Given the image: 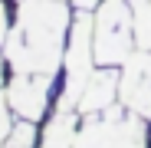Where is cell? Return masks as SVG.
I'll return each mask as SVG.
<instances>
[{
    "instance_id": "8fae6325",
    "label": "cell",
    "mask_w": 151,
    "mask_h": 148,
    "mask_svg": "<svg viewBox=\"0 0 151 148\" xmlns=\"http://www.w3.org/2000/svg\"><path fill=\"white\" fill-rule=\"evenodd\" d=\"M10 102H7V95H0V148H4V142L10 138V132H13V122H10Z\"/></svg>"
},
{
    "instance_id": "7c38bea8",
    "label": "cell",
    "mask_w": 151,
    "mask_h": 148,
    "mask_svg": "<svg viewBox=\"0 0 151 148\" xmlns=\"http://www.w3.org/2000/svg\"><path fill=\"white\" fill-rule=\"evenodd\" d=\"M10 30H13V20H10V0H0V46L7 43Z\"/></svg>"
},
{
    "instance_id": "9c48e42d",
    "label": "cell",
    "mask_w": 151,
    "mask_h": 148,
    "mask_svg": "<svg viewBox=\"0 0 151 148\" xmlns=\"http://www.w3.org/2000/svg\"><path fill=\"white\" fill-rule=\"evenodd\" d=\"M135 13V40L141 49L151 53V0H128Z\"/></svg>"
},
{
    "instance_id": "5b68a950",
    "label": "cell",
    "mask_w": 151,
    "mask_h": 148,
    "mask_svg": "<svg viewBox=\"0 0 151 148\" xmlns=\"http://www.w3.org/2000/svg\"><path fill=\"white\" fill-rule=\"evenodd\" d=\"M56 86V76L49 72H13L7 79V102L13 109L17 118H27V122H40L49 109V92Z\"/></svg>"
},
{
    "instance_id": "277c9868",
    "label": "cell",
    "mask_w": 151,
    "mask_h": 148,
    "mask_svg": "<svg viewBox=\"0 0 151 148\" xmlns=\"http://www.w3.org/2000/svg\"><path fill=\"white\" fill-rule=\"evenodd\" d=\"M138 49L135 40V13L128 0H102L95 7V63L99 66H125Z\"/></svg>"
},
{
    "instance_id": "30bf717a",
    "label": "cell",
    "mask_w": 151,
    "mask_h": 148,
    "mask_svg": "<svg viewBox=\"0 0 151 148\" xmlns=\"http://www.w3.org/2000/svg\"><path fill=\"white\" fill-rule=\"evenodd\" d=\"M36 122H27V118H20L17 125H13V132H10V138L4 142V148H36Z\"/></svg>"
},
{
    "instance_id": "ba28073f",
    "label": "cell",
    "mask_w": 151,
    "mask_h": 148,
    "mask_svg": "<svg viewBox=\"0 0 151 148\" xmlns=\"http://www.w3.org/2000/svg\"><path fill=\"white\" fill-rule=\"evenodd\" d=\"M76 109H56V115L49 118V125L43 129L40 148H76Z\"/></svg>"
},
{
    "instance_id": "9a60e30c",
    "label": "cell",
    "mask_w": 151,
    "mask_h": 148,
    "mask_svg": "<svg viewBox=\"0 0 151 148\" xmlns=\"http://www.w3.org/2000/svg\"><path fill=\"white\" fill-rule=\"evenodd\" d=\"M0 63H7V53H4V49H0Z\"/></svg>"
},
{
    "instance_id": "3957f363",
    "label": "cell",
    "mask_w": 151,
    "mask_h": 148,
    "mask_svg": "<svg viewBox=\"0 0 151 148\" xmlns=\"http://www.w3.org/2000/svg\"><path fill=\"white\" fill-rule=\"evenodd\" d=\"M95 13L79 10L69 30V46H66V63H63V92L56 109H76L82 99L86 82L95 72Z\"/></svg>"
},
{
    "instance_id": "6da1fadb",
    "label": "cell",
    "mask_w": 151,
    "mask_h": 148,
    "mask_svg": "<svg viewBox=\"0 0 151 148\" xmlns=\"http://www.w3.org/2000/svg\"><path fill=\"white\" fill-rule=\"evenodd\" d=\"M72 13L66 0H20L13 30L4 43L10 72H49L66 63Z\"/></svg>"
},
{
    "instance_id": "52a82bcc",
    "label": "cell",
    "mask_w": 151,
    "mask_h": 148,
    "mask_svg": "<svg viewBox=\"0 0 151 148\" xmlns=\"http://www.w3.org/2000/svg\"><path fill=\"white\" fill-rule=\"evenodd\" d=\"M118 86H122V69H118V66H99V69L92 72V79L86 82L76 112L86 118V115H95V112L115 105V102H118Z\"/></svg>"
},
{
    "instance_id": "7a4b0ae2",
    "label": "cell",
    "mask_w": 151,
    "mask_h": 148,
    "mask_svg": "<svg viewBox=\"0 0 151 148\" xmlns=\"http://www.w3.org/2000/svg\"><path fill=\"white\" fill-rule=\"evenodd\" d=\"M148 118L125 109L122 102L86 115L76 132V148H148Z\"/></svg>"
},
{
    "instance_id": "5bb4252c",
    "label": "cell",
    "mask_w": 151,
    "mask_h": 148,
    "mask_svg": "<svg viewBox=\"0 0 151 148\" xmlns=\"http://www.w3.org/2000/svg\"><path fill=\"white\" fill-rule=\"evenodd\" d=\"M7 86H4V63H0V92H4Z\"/></svg>"
},
{
    "instance_id": "4fadbf2b",
    "label": "cell",
    "mask_w": 151,
    "mask_h": 148,
    "mask_svg": "<svg viewBox=\"0 0 151 148\" xmlns=\"http://www.w3.org/2000/svg\"><path fill=\"white\" fill-rule=\"evenodd\" d=\"M72 4H76V10H95L102 0H72Z\"/></svg>"
},
{
    "instance_id": "8992f818",
    "label": "cell",
    "mask_w": 151,
    "mask_h": 148,
    "mask_svg": "<svg viewBox=\"0 0 151 148\" xmlns=\"http://www.w3.org/2000/svg\"><path fill=\"white\" fill-rule=\"evenodd\" d=\"M118 102L125 109L138 112L141 118H151V53L135 49L122 66V86H118Z\"/></svg>"
}]
</instances>
